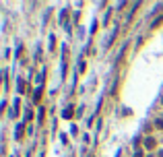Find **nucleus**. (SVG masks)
<instances>
[{
    "label": "nucleus",
    "instance_id": "1",
    "mask_svg": "<svg viewBox=\"0 0 163 157\" xmlns=\"http://www.w3.org/2000/svg\"><path fill=\"white\" fill-rule=\"evenodd\" d=\"M143 145H145V147L149 149V151H151V149H155V145H157V141H155L153 137H147V138H145V141H143Z\"/></svg>",
    "mask_w": 163,
    "mask_h": 157
},
{
    "label": "nucleus",
    "instance_id": "2",
    "mask_svg": "<svg viewBox=\"0 0 163 157\" xmlns=\"http://www.w3.org/2000/svg\"><path fill=\"white\" fill-rule=\"evenodd\" d=\"M159 25H163V15H161V17H157V19L153 21V25H151V27H153V29H157Z\"/></svg>",
    "mask_w": 163,
    "mask_h": 157
},
{
    "label": "nucleus",
    "instance_id": "3",
    "mask_svg": "<svg viewBox=\"0 0 163 157\" xmlns=\"http://www.w3.org/2000/svg\"><path fill=\"white\" fill-rule=\"evenodd\" d=\"M155 128H161V130H163V116L155 120Z\"/></svg>",
    "mask_w": 163,
    "mask_h": 157
},
{
    "label": "nucleus",
    "instance_id": "4",
    "mask_svg": "<svg viewBox=\"0 0 163 157\" xmlns=\"http://www.w3.org/2000/svg\"><path fill=\"white\" fill-rule=\"evenodd\" d=\"M64 118H72V108H68V110H64V114H62Z\"/></svg>",
    "mask_w": 163,
    "mask_h": 157
},
{
    "label": "nucleus",
    "instance_id": "5",
    "mask_svg": "<svg viewBox=\"0 0 163 157\" xmlns=\"http://www.w3.org/2000/svg\"><path fill=\"white\" fill-rule=\"evenodd\" d=\"M17 137H23V124H19V128H17Z\"/></svg>",
    "mask_w": 163,
    "mask_h": 157
},
{
    "label": "nucleus",
    "instance_id": "6",
    "mask_svg": "<svg viewBox=\"0 0 163 157\" xmlns=\"http://www.w3.org/2000/svg\"><path fill=\"white\" fill-rule=\"evenodd\" d=\"M134 157H143V153H140V149H136V151H134Z\"/></svg>",
    "mask_w": 163,
    "mask_h": 157
},
{
    "label": "nucleus",
    "instance_id": "7",
    "mask_svg": "<svg viewBox=\"0 0 163 157\" xmlns=\"http://www.w3.org/2000/svg\"><path fill=\"white\" fill-rule=\"evenodd\" d=\"M157 157H163V149H161V151H159V153H157Z\"/></svg>",
    "mask_w": 163,
    "mask_h": 157
},
{
    "label": "nucleus",
    "instance_id": "8",
    "mask_svg": "<svg viewBox=\"0 0 163 157\" xmlns=\"http://www.w3.org/2000/svg\"><path fill=\"white\" fill-rule=\"evenodd\" d=\"M149 157H151V155H149Z\"/></svg>",
    "mask_w": 163,
    "mask_h": 157
}]
</instances>
